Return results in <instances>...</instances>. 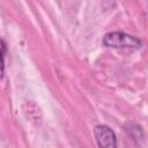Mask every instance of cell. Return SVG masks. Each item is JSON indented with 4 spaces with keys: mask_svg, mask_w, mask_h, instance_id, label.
Returning <instances> with one entry per match:
<instances>
[{
    "mask_svg": "<svg viewBox=\"0 0 148 148\" xmlns=\"http://www.w3.org/2000/svg\"><path fill=\"white\" fill-rule=\"evenodd\" d=\"M95 139L99 147L113 148L117 146V136L114 132L106 125H97L94 130Z\"/></svg>",
    "mask_w": 148,
    "mask_h": 148,
    "instance_id": "obj_2",
    "label": "cell"
},
{
    "mask_svg": "<svg viewBox=\"0 0 148 148\" xmlns=\"http://www.w3.org/2000/svg\"><path fill=\"white\" fill-rule=\"evenodd\" d=\"M103 44L110 47H130L139 49L141 46V40L135 36L128 35L123 31L109 32L103 38Z\"/></svg>",
    "mask_w": 148,
    "mask_h": 148,
    "instance_id": "obj_1",
    "label": "cell"
},
{
    "mask_svg": "<svg viewBox=\"0 0 148 148\" xmlns=\"http://www.w3.org/2000/svg\"><path fill=\"white\" fill-rule=\"evenodd\" d=\"M5 57H6V44L5 40H1V66H2V76L5 73Z\"/></svg>",
    "mask_w": 148,
    "mask_h": 148,
    "instance_id": "obj_3",
    "label": "cell"
}]
</instances>
